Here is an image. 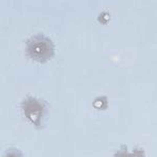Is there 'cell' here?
<instances>
[{"label":"cell","instance_id":"cell-2","mask_svg":"<svg viewBox=\"0 0 157 157\" xmlns=\"http://www.w3.org/2000/svg\"><path fill=\"white\" fill-rule=\"evenodd\" d=\"M22 107H23L25 116L34 125L38 126V127L41 126V120L44 114V105L40 101L34 98H29L23 102Z\"/></svg>","mask_w":157,"mask_h":157},{"label":"cell","instance_id":"cell-1","mask_svg":"<svg viewBox=\"0 0 157 157\" xmlns=\"http://www.w3.org/2000/svg\"><path fill=\"white\" fill-rule=\"evenodd\" d=\"M26 52L33 60L43 63L54 57L55 46L49 38L39 34L27 41Z\"/></svg>","mask_w":157,"mask_h":157},{"label":"cell","instance_id":"cell-3","mask_svg":"<svg viewBox=\"0 0 157 157\" xmlns=\"http://www.w3.org/2000/svg\"><path fill=\"white\" fill-rule=\"evenodd\" d=\"M3 157H23V156L20 153V151L15 150V149H11V150H7L6 152Z\"/></svg>","mask_w":157,"mask_h":157},{"label":"cell","instance_id":"cell-4","mask_svg":"<svg viewBox=\"0 0 157 157\" xmlns=\"http://www.w3.org/2000/svg\"><path fill=\"white\" fill-rule=\"evenodd\" d=\"M115 157H130V155L127 153V151H120L115 155Z\"/></svg>","mask_w":157,"mask_h":157}]
</instances>
